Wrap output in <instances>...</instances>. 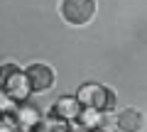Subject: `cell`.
Returning a JSON list of instances; mask_svg holds the SVG:
<instances>
[{
	"mask_svg": "<svg viewBox=\"0 0 147 132\" xmlns=\"http://www.w3.org/2000/svg\"><path fill=\"white\" fill-rule=\"evenodd\" d=\"M145 130V115L137 108H123L118 113V132H142Z\"/></svg>",
	"mask_w": 147,
	"mask_h": 132,
	"instance_id": "6",
	"label": "cell"
},
{
	"mask_svg": "<svg viewBox=\"0 0 147 132\" xmlns=\"http://www.w3.org/2000/svg\"><path fill=\"white\" fill-rule=\"evenodd\" d=\"M118 108V101H115V93L110 88H105V103H103V110H115Z\"/></svg>",
	"mask_w": 147,
	"mask_h": 132,
	"instance_id": "13",
	"label": "cell"
},
{
	"mask_svg": "<svg viewBox=\"0 0 147 132\" xmlns=\"http://www.w3.org/2000/svg\"><path fill=\"white\" fill-rule=\"evenodd\" d=\"M0 88L5 90L15 103H25L32 95V88H30L25 69H20L15 61L0 64Z\"/></svg>",
	"mask_w": 147,
	"mask_h": 132,
	"instance_id": "1",
	"label": "cell"
},
{
	"mask_svg": "<svg viewBox=\"0 0 147 132\" xmlns=\"http://www.w3.org/2000/svg\"><path fill=\"white\" fill-rule=\"evenodd\" d=\"M96 130L100 132H118V110H100V120Z\"/></svg>",
	"mask_w": 147,
	"mask_h": 132,
	"instance_id": "10",
	"label": "cell"
},
{
	"mask_svg": "<svg viewBox=\"0 0 147 132\" xmlns=\"http://www.w3.org/2000/svg\"><path fill=\"white\" fill-rule=\"evenodd\" d=\"M15 108H17V103L12 101V98H10L3 88H0V115H12V113H15Z\"/></svg>",
	"mask_w": 147,
	"mask_h": 132,
	"instance_id": "11",
	"label": "cell"
},
{
	"mask_svg": "<svg viewBox=\"0 0 147 132\" xmlns=\"http://www.w3.org/2000/svg\"><path fill=\"white\" fill-rule=\"evenodd\" d=\"M59 15L71 27H86L96 17V0H59Z\"/></svg>",
	"mask_w": 147,
	"mask_h": 132,
	"instance_id": "2",
	"label": "cell"
},
{
	"mask_svg": "<svg viewBox=\"0 0 147 132\" xmlns=\"http://www.w3.org/2000/svg\"><path fill=\"white\" fill-rule=\"evenodd\" d=\"M76 101L81 105H88V108H98L103 110V103H105V86L100 83H84L79 86L76 90Z\"/></svg>",
	"mask_w": 147,
	"mask_h": 132,
	"instance_id": "5",
	"label": "cell"
},
{
	"mask_svg": "<svg viewBox=\"0 0 147 132\" xmlns=\"http://www.w3.org/2000/svg\"><path fill=\"white\" fill-rule=\"evenodd\" d=\"M12 117H15L17 132H34L37 125H39V120H42V110H39L37 105H32V103L25 101V103H17Z\"/></svg>",
	"mask_w": 147,
	"mask_h": 132,
	"instance_id": "4",
	"label": "cell"
},
{
	"mask_svg": "<svg viewBox=\"0 0 147 132\" xmlns=\"http://www.w3.org/2000/svg\"><path fill=\"white\" fill-rule=\"evenodd\" d=\"M69 127H71L69 120H61V117L49 113V115H42V120H39L34 132H69Z\"/></svg>",
	"mask_w": 147,
	"mask_h": 132,
	"instance_id": "8",
	"label": "cell"
},
{
	"mask_svg": "<svg viewBox=\"0 0 147 132\" xmlns=\"http://www.w3.org/2000/svg\"><path fill=\"white\" fill-rule=\"evenodd\" d=\"M27 74V81H30V88L32 93H44V90H52L54 88V71L49 64H42V61H34L25 69Z\"/></svg>",
	"mask_w": 147,
	"mask_h": 132,
	"instance_id": "3",
	"label": "cell"
},
{
	"mask_svg": "<svg viewBox=\"0 0 147 132\" xmlns=\"http://www.w3.org/2000/svg\"><path fill=\"white\" fill-rule=\"evenodd\" d=\"M88 132H100V130H88Z\"/></svg>",
	"mask_w": 147,
	"mask_h": 132,
	"instance_id": "14",
	"label": "cell"
},
{
	"mask_svg": "<svg viewBox=\"0 0 147 132\" xmlns=\"http://www.w3.org/2000/svg\"><path fill=\"white\" fill-rule=\"evenodd\" d=\"M0 132H17V125H15L12 115H0Z\"/></svg>",
	"mask_w": 147,
	"mask_h": 132,
	"instance_id": "12",
	"label": "cell"
},
{
	"mask_svg": "<svg viewBox=\"0 0 147 132\" xmlns=\"http://www.w3.org/2000/svg\"><path fill=\"white\" fill-rule=\"evenodd\" d=\"M98 120H100V110L98 108H88V105H81L79 115H76V122H79L86 132L96 130V127H98Z\"/></svg>",
	"mask_w": 147,
	"mask_h": 132,
	"instance_id": "9",
	"label": "cell"
},
{
	"mask_svg": "<svg viewBox=\"0 0 147 132\" xmlns=\"http://www.w3.org/2000/svg\"><path fill=\"white\" fill-rule=\"evenodd\" d=\"M79 110H81V103L76 101V95H61L57 103H54V108H52V115H57V117H61V120H76V115H79Z\"/></svg>",
	"mask_w": 147,
	"mask_h": 132,
	"instance_id": "7",
	"label": "cell"
}]
</instances>
